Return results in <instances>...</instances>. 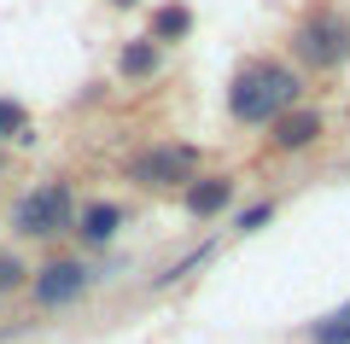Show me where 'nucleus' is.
Wrapping results in <instances>:
<instances>
[{"label": "nucleus", "mask_w": 350, "mask_h": 344, "mask_svg": "<svg viewBox=\"0 0 350 344\" xmlns=\"http://www.w3.org/2000/svg\"><path fill=\"white\" fill-rule=\"evenodd\" d=\"M286 59L304 76H338L350 64V6L345 0H310L286 29Z\"/></svg>", "instance_id": "f03ea898"}, {"label": "nucleus", "mask_w": 350, "mask_h": 344, "mask_svg": "<svg viewBox=\"0 0 350 344\" xmlns=\"http://www.w3.org/2000/svg\"><path fill=\"white\" fill-rule=\"evenodd\" d=\"M129 210L117 204V198H88L82 210H76V239H82V251H105L117 234H123Z\"/></svg>", "instance_id": "6e6552de"}, {"label": "nucleus", "mask_w": 350, "mask_h": 344, "mask_svg": "<svg viewBox=\"0 0 350 344\" xmlns=\"http://www.w3.org/2000/svg\"><path fill=\"white\" fill-rule=\"evenodd\" d=\"M12 140H29V105L0 94V146H12Z\"/></svg>", "instance_id": "ddd939ff"}, {"label": "nucleus", "mask_w": 350, "mask_h": 344, "mask_svg": "<svg viewBox=\"0 0 350 344\" xmlns=\"http://www.w3.org/2000/svg\"><path fill=\"white\" fill-rule=\"evenodd\" d=\"M304 70L292 59H275V53H251V59L234 64L228 76V123L239 129H275L286 111L304 105Z\"/></svg>", "instance_id": "f257e3e1"}, {"label": "nucleus", "mask_w": 350, "mask_h": 344, "mask_svg": "<svg viewBox=\"0 0 350 344\" xmlns=\"http://www.w3.org/2000/svg\"><path fill=\"white\" fill-rule=\"evenodd\" d=\"M94 263L88 257H47L36 274H29V304L36 309H70L94 292Z\"/></svg>", "instance_id": "39448f33"}, {"label": "nucleus", "mask_w": 350, "mask_h": 344, "mask_svg": "<svg viewBox=\"0 0 350 344\" xmlns=\"http://www.w3.org/2000/svg\"><path fill=\"white\" fill-rule=\"evenodd\" d=\"M321 140H327V111H315V105L286 111V117L269 129V152H275V158H304V152H315Z\"/></svg>", "instance_id": "423d86ee"}, {"label": "nucleus", "mask_w": 350, "mask_h": 344, "mask_svg": "<svg viewBox=\"0 0 350 344\" xmlns=\"http://www.w3.org/2000/svg\"><path fill=\"white\" fill-rule=\"evenodd\" d=\"M204 175V146L199 140H152L129 158V181L146 193H187Z\"/></svg>", "instance_id": "20e7f679"}, {"label": "nucleus", "mask_w": 350, "mask_h": 344, "mask_svg": "<svg viewBox=\"0 0 350 344\" xmlns=\"http://www.w3.org/2000/svg\"><path fill=\"white\" fill-rule=\"evenodd\" d=\"M211 257H216V239H204V246H193L187 257H175V263H170L163 274H152V292H170V286H181L187 274H199V269H204Z\"/></svg>", "instance_id": "9b49d317"}, {"label": "nucleus", "mask_w": 350, "mask_h": 344, "mask_svg": "<svg viewBox=\"0 0 350 344\" xmlns=\"http://www.w3.org/2000/svg\"><path fill=\"white\" fill-rule=\"evenodd\" d=\"M193 24H199V12H193L187 0H158L146 12V41H158V47L170 53V47H181V41L193 36Z\"/></svg>", "instance_id": "1a4fd4ad"}, {"label": "nucleus", "mask_w": 350, "mask_h": 344, "mask_svg": "<svg viewBox=\"0 0 350 344\" xmlns=\"http://www.w3.org/2000/svg\"><path fill=\"white\" fill-rule=\"evenodd\" d=\"M76 210H82V198H76V187L64 181V175L36 181L29 193H18V204H12V234L29 239V246H53V239L76 234Z\"/></svg>", "instance_id": "7ed1b4c3"}, {"label": "nucleus", "mask_w": 350, "mask_h": 344, "mask_svg": "<svg viewBox=\"0 0 350 344\" xmlns=\"http://www.w3.org/2000/svg\"><path fill=\"white\" fill-rule=\"evenodd\" d=\"M239 198V175H228V170H204L199 181L181 193V210H187L193 222H216V216H228V204Z\"/></svg>", "instance_id": "0eeeda50"}, {"label": "nucleus", "mask_w": 350, "mask_h": 344, "mask_svg": "<svg viewBox=\"0 0 350 344\" xmlns=\"http://www.w3.org/2000/svg\"><path fill=\"white\" fill-rule=\"evenodd\" d=\"M29 274H36V269H29V263L18 257L12 246L0 251V297H12V292H29Z\"/></svg>", "instance_id": "4468645a"}, {"label": "nucleus", "mask_w": 350, "mask_h": 344, "mask_svg": "<svg viewBox=\"0 0 350 344\" xmlns=\"http://www.w3.org/2000/svg\"><path fill=\"white\" fill-rule=\"evenodd\" d=\"M111 6H123V12H129V6H140V0H111Z\"/></svg>", "instance_id": "dca6fc26"}, {"label": "nucleus", "mask_w": 350, "mask_h": 344, "mask_svg": "<svg viewBox=\"0 0 350 344\" xmlns=\"http://www.w3.org/2000/svg\"><path fill=\"white\" fill-rule=\"evenodd\" d=\"M304 344H350V304L315 315L310 327H304Z\"/></svg>", "instance_id": "f8f14e48"}, {"label": "nucleus", "mask_w": 350, "mask_h": 344, "mask_svg": "<svg viewBox=\"0 0 350 344\" xmlns=\"http://www.w3.org/2000/svg\"><path fill=\"white\" fill-rule=\"evenodd\" d=\"M275 216H280V198H257V204H245L234 216V234H257V228H269Z\"/></svg>", "instance_id": "2eb2a0df"}, {"label": "nucleus", "mask_w": 350, "mask_h": 344, "mask_svg": "<svg viewBox=\"0 0 350 344\" xmlns=\"http://www.w3.org/2000/svg\"><path fill=\"white\" fill-rule=\"evenodd\" d=\"M158 70H163V47H158V41L135 36V41L117 47V76H123V82H152Z\"/></svg>", "instance_id": "9d476101"}]
</instances>
